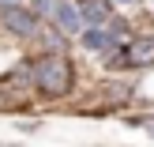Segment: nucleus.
<instances>
[{"label": "nucleus", "mask_w": 154, "mask_h": 147, "mask_svg": "<svg viewBox=\"0 0 154 147\" xmlns=\"http://www.w3.org/2000/svg\"><path fill=\"white\" fill-rule=\"evenodd\" d=\"M34 87L42 91V94H49V98H60V94H68L72 91V64H68L64 57H42L34 64Z\"/></svg>", "instance_id": "1"}, {"label": "nucleus", "mask_w": 154, "mask_h": 147, "mask_svg": "<svg viewBox=\"0 0 154 147\" xmlns=\"http://www.w3.org/2000/svg\"><path fill=\"white\" fill-rule=\"evenodd\" d=\"M4 27L15 30V34H34L38 30V15L26 11V8H8L4 11Z\"/></svg>", "instance_id": "2"}, {"label": "nucleus", "mask_w": 154, "mask_h": 147, "mask_svg": "<svg viewBox=\"0 0 154 147\" xmlns=\"http://www.w3.org/2000/svg\"><path fill=\"white\" fill-rule=\"evenodd\" d=\"M49 11H53V19H57V27H60V30H68V34H75V30L83 27V15L75 11V4H60V0H57Z\"/></svg>", "instance_id": "3"}, {"label": "nucleus", "mask_w": 154, "mask_h": 147, "mask_svg": "<svg viewBox=\"0 0 154 147\" xmlns=\"http://www.w3.org/2000/svg\"><path fill=\"white\" fill-rule=\"evenodd\" d=\"M83 45H87V49H94V53H109L113 45H117V34H113L109 27H90L87 34H83Z\"/></svg>", "instance_id": "4"}, {"label": "nucleus", "mask_w": 154, "mask_h": 147, "mask_svg": "<svg viewBox=\"0 0 154 147\" xmlns=\"http://www.w3.org/2000/svg\"><path fill=\"white\" fill-rule=\"evenodd\" d=\"M128 60L135 68H150L154 64V38H139V42L128 45Z\"/></svg>", "instance_id": "5"}, {"label": "nucleus", "mask_w": 154, "mask_h": 147, "mask_svg": "<svg viewBox=\"0 0 154 147\" xmlns=\"http://www.w3.org/2000/svg\"><path fill=\"white\" fill-rule=\"evenodd\" d=\"M79 15L90 19L94 27H102V23L109 19V4H105V0H79Z\"/></svg>", "instance_id": "6"}, {"label": "nucleus", "mask_w": 154, "mask_h": 147, "mask_svg": "<svg viewBox=\"0 0 154 147\" xmlns=\"http://www.w3.org/2000/svg\"><path fill=\"white\" fill-rule=\"evenodd\" d=\"M53 4H57V0H34V8H38V11H45V8H53Z\"/></svg>", "instance_id": "7"}, {"label": "nucleus", "mask_w": 154, "mask_h": 147, "mask_svg": "<svg viewBox=\"0 0 154 147\" xmlns=\"http://www.w3.org/2000/svg\"><path fill=\"white\" fill-rule=\"evenodd\" d=\"M0 8H4V11L8 8H19V0H0Z\"/></svg>", "instance_id": "8"}, {"label": "nucleus", "mask_w": 154, "mask_h": 147, "mask_svg": "<svg viewBox=\"0 0 154 147\" xmlns=\"http://www.w3.org/2000/svg\"><path fill=\"white\" fill-rule=\"evenodd\" d=\"M120 4H132V0H120Z\"/></svg>", "instance_id": "9"}]
</instances>
